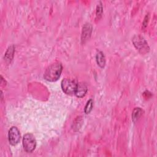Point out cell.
Masks as SVG:
<instances>
[{
  "mask_svg": "<svg viewBox=\"0 0 157 157\" xmlns=\"http://www.w3.org/2000/svg\"><path fill=\"white\" fill-rule=\"evenodd\" d=\"M102 13V6L101 2H99V4H98L96 8V19H99Z\"/></svg>",
  "mask_w": 157,
  "mask_h": 157,
  "instance_id": "7c38bea8",
  "label": "cell"
},
{
  "mask_svg": "<svg viewBox=\"0 0 157 157\" xmlns=\"http://www.w3.org/2000/svg\"><path fill=\"white\" fill-rule=\"evenodd\" d=\"M142 113V110L139 107H136L134 109L132 114V119L134 122H136L140 117Z\"/></svg>",
  "mask_w": 157,
  "mask_h": 157,
  "instance_id": "9c48e42d",
  "label": "cell"
},
{
  "mask_svg": "<svg viewBox=\"0 0 157 157\" xmlns=\"http://www.w3.org/2000/svg\"><path fill=\"white\" fill-rule=\"evenodd\" d=\"M88 90V86L84 82L78 83L75 91V94L78 98H82L85 96Z\"/></svg>",
  "mask_w": 157,
  "mask_h": 157,
  "instance_id": "8992f818",
  "label": "cell"
},
{
  "mask_svg": "<svg viewBox=\"0 0 157 157\" xmlns=\"http://www.w3.org/2000/svg\"><path fill=\"white\" fill-rule=\"evenodd\" d=\"M93 99H90L87 101V102L85 106V109H84L85 113L86 114L90 113V112L93 109Z\"/></svg>",
  "mask_w": 157,
  "mask_h": 157,
  "instance_id": "8fae6325",
  "label": "cell"
},
{
  "mask_svg": "<svg viewBox=\"0 0 157 157\" xmlns=\"http://www.w3.org/2000/svg\"><path fill=\"white\" fill-rule=\"evenodd\" d=\"M96 62L101 67H104L105 64V56L104 55V53L101 51H98L96 56Z\"/></svg>",
  "mask_w": 157,
  "mask_h": 157,
  "instance_id": "ba28073f",
  "label": "cell"
},
{
  "mask_svg": "<svg viewBox=\"0 0 157 157\" xmlns=\"http://www.w3.org/2000/svg\"><path fill=\"white\" fill-rule=\"evenodd\" d=\"M77 83L71 78H64L61 82V88L63 91L67 94H72L75 93Z\"/></svg>",
  "mask_w": 157,
  "mask_h": 157,
  "instance_id": "277c9868",
  "label": "cell"
},
{
  "mask_svg": "<svg viewBox=\"0 0 157 157\" xmlns=\"http://www.w3.org/2000/svg\"><path fill=\"white\" fill-rule=\"evenodd\" d=\"M92 32V26L90 23H85L83 26L82 33V42L84 43L90 37Z\"/></svg>",
  "mask_w": 157,
  "mask_h": 157,
  "instance_id": "52a82bcc",
  "label": "cell"
},
{
  "mask_svg": "<svg viewBox=\"0 0 157 157\" xmlns=\"http://www.w3.org/2000/svg\"><path fill=\"white\" fill-rule=\"evenodd\" d=\"M13 53H14V48H13V46L9 47L8 50H7L6 54H5L4 59H6V60H8L9 61H10V60L13 58Z\"/></svg>",
  "mask_w": 157,
  "mask_h": 157,
  "instance_id": "30bf717a",
  "label": "cell"
},
{
  "mask_svg": "<svg viewBox=\"0 0 157 157\" xmlns=\"http://www.w3.org/2000/svg\"><path fill=\"white\" fill-rule=\"evenodd\" d=\"M132 43L135 47L142 53H145L149 51L147 42L140 36H135L132 39Z\"/></svg>",
  "mask_w": 157,
  "mask_h": 157,
  "instance_id": "3957f363",
  "label": "cell"
},
{
  "mask_svg": "<svg viewBox=\"0 0 157 157\" xmlns=\"http://www.w3.org/2000/svg\"><path fill=\"white\" fill-rule=\"evenodd\" d=\"M23 146L24 150L28 153H31L34 151L36 146V140L32 134L28 133L24 135L23 138Z\"/></svg>",
  "mask_w": 157,
  "mask_h": 157,
  "instance_id": "7a4b0ae2",
  "label": "cell"
},
{
  "mask_svg": "<svg viewBox=\"0 0 157 157\" xmlns=\"http://www.w3.org/2000/svg\"><path fill=\"white\" fill-rule=\"evenodd\" d=\"M20 140V133L16 126H12L9 131V141L12 145H16Z\"/></svg>",
  "mask_w": 157,
  "mask_h": 157,
  "instance_id": "5b68a950",
  "label": "cell"
},
{
  "mask_svg": "<svg viewBox=\"0 0 157 157\" xmlns=\"http://www.w3.org/2000/svg\"><path fill=\"white\" fill-rule=\"evenodd\" d=\"M62 70L63 66L61 63L59 62H55L46 69L44 77L48 82H55L60 77Z\"/></svg>",
  "mask_w": 157,
  "mask_h": 157,
  "instance_id": "6da1fadb",
  "label": "cell"
}]
</instances>
